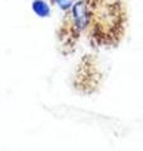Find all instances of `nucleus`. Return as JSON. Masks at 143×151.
<instances>
[{
    "label": "nucleus",
    "mask_w": 143,
    "mask_h": 151,
    "mask_svg": "<svg viewBox=\"0 0 143 151\" xmlns=\"http://www.w3.org/2000/svg\"><path fill=\"white\" fill-rule=\"evenodd\" d=\"M73 18L75 22V25H77L79 29H82L85 25L88 24V9L85 5L84 1H78L75 5L73 6Z\"/></svg>",
    "instance_id": "nucleus-1"
},
{
    "label": "nucleus",
    "mask_w": 143,
    "mask_h": 151,
    "mask_svg": "<svg viewBox=\"0 0 143 151\" xmlns=\"http://www.w3.org/2000/svg\"><path fill=\"white\" fill-rule=\"evenodd\" d=\"M33 10H34L38 15L40 17H46L49 14V6L43 1V0H35L33 3Z\"/></svg>",
    "instance_id": "nucleus-2"
}]
</instances>
